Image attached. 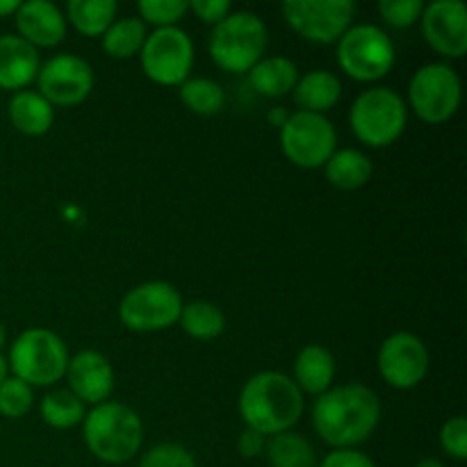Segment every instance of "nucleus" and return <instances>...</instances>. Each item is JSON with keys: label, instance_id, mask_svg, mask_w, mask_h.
Masks as SVG:
<instances>
[{"label": "nucleus", "instance_id": "obj_9", "mask_svg": "<svg viewBox=\"0 0 467 467\" xmlns=\"http://www.w3.org/2000/svg\"><path fill=\"white\" fill-rule=\"evenodd\" d=\"M182 299L176 285L167 281H146L123 295L119 319L132 333L167 331L181 319Z\"/></svg>", "mask_w": 467, "mask_h": 467}, {"label": "nucleus", "instance_id": "obj_6", "mask_svg": "<svg viewBox=\"0 0 467 467\" xmlns=\"http://www.w3.org/2000/svg\"><path fill=\"white\" fill-rule=\"evenodd\" d=\"M67 342L48 328H26L9 349V369L30 388H46L62 381L68 369Z\"/></svg>", "mask_w": 467, "mask_h": 467}, {"label": "nucleus", "instance_id": "obj_11", "mask_svg": "<svg viewBox=\"0 0 467 467\" xmlns=\"http://www.w3.org/2000/svg\"><path fill=\"white\" fill-rule=\"evenodd\" d=\"M281 150L295 167L319 169L337 150V130L324 114L295 112L281 126Z\"/></svg>", "mask_w": 467, "mask_h": 467}, {"label": "nucleus", "instance_id": "obj_31", "mask_svg": "<svg viewBox=\"0 0 467 467\" xmlns=\"http://www.w3.org/2000/svg\"><path fill=\"white\" fill-rule=\"evenodd\" d=\"M137 9L144 26L150 23L155 27H176L190 12V3L187 0H140Z\"/></svg>", "mask_w": 467, "mask_h": 467}, {"label": "nucleus", "instance_id": "obj_41", "mask_svg": "<svg viewBox=\"0 0 467 467\" xmlns=\"http://www.w3.org/2000/svg\"><path fill=\"white\" fill-rule=\"evenodd\" d=\"M5 342H7V331H5V327H3V322H0V351H3V347H5Z\"/></svg>", "mask_w": 467, "mask_h": 467}, {"label": "nucleus", "instance_id": "obj_3", "mask_svg": "<svg viewBox=\"0 0 467 467\" xmlns=\"http://www.w3.org/2000/svg\"><path fill=\"white\" fill-rule=\"evenodd\" d=\"M82 438L91 454L109 465H121L140 454L144 424L130 406L103 401L82 420Z\"/></svg>", "mask_w": 467, "mask_h": 467}, {"label": "nucleus", "instance_id": "obj_36", "mask_svg": "<svg viewBox=\"0 0 467 467\" xmlns=\"http://www.w3.org/2000/svg\"><path fill=\"white\" fill-rule=\"evenodd\" d=\"M317 467H377V463L358 450H333Z\"/></svg>", "mask_w": 467, "mask_h": 467}, {"label": "nucleus", "instance_id": "obj_32", "mask_svg": "<svg viewBox=\"0 0 467 467\" xmlns=\"http://www.w3.org/2000/svg\"><path fill=\"white\" fill-rule=\"evenodd\" d=\"M140 467H196L190 450L176 442H162L141 456Z\"/></svg>", "mask_w": 467, "mask_h": 467}, {"label": "nucleus", "instance_id": "obj_12", "mask_svg": "<svg viewBox=\"0 0 467 467\" xmlns=\"http://www.w3.org/2000/svg\"><path fill=\"white\" fill-rule=\"evenodd\" d=\"M287 26L310 44H337L354 21L351 0H287L281 5Z\"/></svg>", "mask_w": 467, "mask_h": 467}, {"label": "nucleus", "instance_id": "obj_24", "mask_svg": "<svg viewBox=\"0 0 467 467\" xmlns=\"http://www.w3.org/2000/svg\"><path fill=\"white\" fill-rule=\"evenodd\" d=\"M114 0H71L67 5V21L85 36H103L105 30L117 21Z\"/></svg>", "mask_w": 467, "mask_h": 467}, {"label": "nucleus", "instance_id": "obj_34", "mask_svg": "<svg viewBox=\"0 0 467 467\" xmlns=\"http://www.w3.org/2000/svg\"><path fill=\"white\" fill-rule=\"evenodd\" d=\"M441 447L450 459H467V420L463 415L450 418L441 429Z\"/></svg>", "mask_w": 467, "mask_h": 467}, {"label": "nucleus", "instance_id": "obj_5", "mask_svg": "<svg viewBox=\"0 0 467 467\" xmlns=\"http://www.w3.org/2000/svg\"><path fill=\"white\" fill-rule=\"evenodd\" d=\"M409 108L390 87H372L358 94L349 109L351 132L372 149L392 146L406 130Z\"/></svg>", "mask_w": 467, "mask_h": 467}, {"label": "nucleus", "instance_id": "obj_7", "mask_svg": "<svg viewBox=\"0 0 467 467\" xmlns=\"http://www.w3.org/2000/svg\"><path fill=\"white\" fill-rule=\"evenodd\" d=\"M395 44L374 23L351 26L337 41V64L351 80H383L395 67Z\"/></svg>", "mask_w": 467, "mask_h": 467}, {"label": "nucleus", "instance_id": "obj_25", "mask_svg": "<svg viewBox=\"0 0 467 467\" xmlns=\"http://www.w3.org/2000/svg\"><path fill=\"white\" fill-rule=\"evenodd\" d=\"M178 324L190 337L208 342L222 336L226 328V315L213 301H190V304H182Z\"/></svg>", "mask_w": 467, "mask_h": 467}, {"label": "nucleus", "instance_id": "obj_40", "mask_svg": "<svg viewBox=\"0 0 467 467\" xmlns=\"http://www.w3.org/2000/svg\"><path fill=\"white\" fill-rule=\"evenodd\" d=\"M415 467H445V463L438 459H422Z\"/></svg>", "mask_w": 467, "mask_h": 467}, {"label": "nucleus", "instance_id": "obj_14", "mask_svg": "<svg viewBox=\"0 0 467 467\" xmlns=\"http://www.w3.org/2000/svg\"><path fill=\"white\" fill-rule=\"evenodd\" d=\"M36 85H39V94L53 108L55 105L73 108V105H80L94 89V71L89 62L78 55L62 53L41 64Z\"/></svg>", "mask_w": 467, "mask_h": 467}, {"label": "nucleus", "instance_id": "obj_35", "mask_svg": "<svg viewBox=\"0 0 467 467\" xmlns=\"http://www.w3.org/2000/svg\"><path fill=\"white\" fill-rule=\"evenodd\" d=\"M190 12H194L196 18L203 21L205 26L214 27L233 12V7L228 0H192Z\"/></svg>", "mask_w": 467, "mask_h": 467}, {"label": "nucleus", "instance_id": "obj_37", "mask_svg": "<svg viewBox=\"0 0 467 467\" xmlns=\"http://www.w3.org/2000/svg\"><path fill=\"white\" fill-rule=\"evenodd\" d=\"M267 447V438L258 431H251V429H244L240 433V441H237V451H240L244 459H255L260 456Z\"/></svg>", "mask_w": 467, "mask_h": 467}, {"label": "nucleus", "instance_id": "obj_28", "mask_svg": "<svg viewBox=\"0 0 467 467\" xmlns=\"http://www.w3.org/2000/svg\"><path fill=\"white\" fill-rule=\"evenodd\" d=\"M178 94L182 105L199 117H214L226 105V91L210 78H187Z\"/></svg>", "mask_w": 467, "mask_h": 467}, {"label": "nucleus", "instance_id": "obj_21", "mask_svg": "<svg viewBox=\"0 0 467 467\" xmlns=\"http://www.w3.org/2000/svg\"><path fill=\"white\" fill-rule=\"evenodd\" d=\"M7 114L12 126L26 137H41L53 128L55 109L39 91H16L9 99Z\"/></svg>", "mask_w": 467, "mask_h": 467}, {"label": "nucleus", "instance_id": "obj_4", "mask_svg": "<svg viewBox=\"0 0 467 467\" xmlns=\"http://www.w3.org/2000/svg\"><path fill=\"white\" fill-rule=\"evenodd\" d=\"M269 32L254 12H231L213 27L208 50L219 68L228 73H249L267 53Z\"/></svg>", "mask_w": 467, "mask_h": 467}, {"label": "nucleus", "instance_id": "obj_30", "mask_svg": "<svg viewBox=\"0 0 467 467\" xmlns=\"http://www.w3.org/2000/svg\"><path fill=\"white\" fill-rule=\"evenodd\" d=\"M35 404V392L21 379L7 377L0 383V415L9 420L26 418Z\"/></svg>", "mask_w": 467, "mask_h": 467}, {"label": "nucleus", "instance_id": "obj_26", "mask_svg": "<svg viewBox=\"0 0 467 467\" xmlns=\"http://www.w3.org/2000/svg\"><path fill=\"white\" fill-rule=\"evenodd\" d=\"M146 36H149V32H146V26L141 23V18H117V21L105 30L103 50L114 59H130L140 53Z\"/></svg>", "mask_w": 467, "mask_h": 467}, {"label": "nucleus", "instance_id": "obj_16", "mask_svg": "<svg viewBox=\"0 0 467 467\" xmlns=\"http://www.w3.org/2000/svg\"><path fill=\"white\" fill-rule=\"evenodd\" d=\"M68 390L82 401V404L99 406L109 401L114 390V368L100 351L85 349L78 351L68 360L67 369Z\"/></svg>", "mask_w": 467, "mask_h": 467}, {"label": "nucleus", "instance_id": "obj_17", "mask_svg": "<svg viewBox=\"0 0 467 467\" xmlns=\"http://www.w3.org/2000/svg\"><path fill=\"white\" fill-rule=\"evenodd\" d=\"M14 18H16L18 36L35 48H53L67 36V16L57 5L48 0L21 3Z\"/></svg>", "mask_w": 467, "mask_h": 467}, {"label": "nucleus", "instance_id": "obj_1", "mask_svg": "<svg viewBox=\"0 0 467 467\" xmlns=\"http://www.w3.org/2000/svg\"><path fill=\"white\" fill-rule=\"evenodd\" d=\"M381 422V401L363 383L333 386L313 406V427L333 450H356Z\"/></svg>", "mask_w": 467, "mask_h": 467}, {"label": "nucleus", "instance_id": "obj_18", "mask_svg": "<svg viewBox=\"0 0 467 467\" xmlns=\"http://www.w3.org/2000/svg\"><path fill=\"white\" fill-rule=\"evenodd\" d=\"M39 50L18 35H0V89L23 91L36 80Z\"/></svg>", "mask_w": 467, "mask_h": 467}, {"label": "nucleus", "instance_id": "obj_19", "mask_svg": "<svg viewBox=\"0 0 467 467\" xmlns=\"http://www.w3.org/2000/svg\"><path fill=\"white\" fill-rule=\"evenodd\" d=\"M301 392L306 395H324L331 390L336 381V356L322 345H308L296 354L295 379Z\"/></svg>", "mask_w": 467, "mask_h": 467}, {"label": "nucleus", "instance_id": "obj_13", "mask_svg": "<svg viewBox=\"0 0 467 467\" xmlns=\"http://www.w3.org/2000/svg\"><path fill=\"white\" fill-rule=\"evenodd\" d=\"M377 365L388 386L397 388V390H410L427 379L431 356H429L427 345L418 336L400 331L388 336L379 347Z\"/></svg>", "mask_w": 467, "mask_h": 467}, {"label": "nucleus", "instance_id": "obj_20", "mask_svg": "<svg viewBox=\"0 0 467 467\" xmlns=\"http://www.w3.org/2000/svg\"><path fill=\"white\" fill-rule=\"evenodd\" d=\"M292 96H295V103L299 105L301 112L327 114L328 109L340 103L342 82L336 73L327 71V68H315V71L299 76Z\"/></svg>", "mask_w": 467, "mask_h": 467}, {"label": "nucleus", "instance_id": "obj_38", "mask_svg": "<svg viewBox=\"0 0 467 467\" xmlns=\"http://www.w3.org/2000/svg\"><path fill=\"white\" fill-rule=\"evenodd\" d=\"M18 7H21L18 0H0V18L14 16L18 12Z\"/></svg>", "mask_w": 467, "mask_h": 467}, {"label": "nucleus", "instance_id": "obj_15", "mask_svg": "<svg viewBox=\"0 0 467 467\" xmlns=\"http://www.w3.org/2000/svg\"><path fill=\"white\" fill-rule=\"evenodd\" d=\"M422 36L438 55L461 59L467 53V7L463 0H436L420 16Z\"/></svg>", "mask_w": 467, "mask_h": 467}, {"label": "nucleus", "instance_id": "obj_10", "mask_svg": "<svg viewBox=\"0 0 467 467\" xmlns=\"http://www.w3.org/2000/svg\"><path fill=\"white\" fill-rule=\"evenodd\" d=\"M141 68L155 85L181 87L192 78L194 44L182 27H155L140 50Z\"/></svg>", "mask_w": 467, "mask_h": 467}, {"label": "nucleus", "instance_id": "obj_33", "mask_svg": "<svg viewBox=\"0 0 467 467\" xmlns=\"http://www.w3.org/2000/svg\"><path fill=\"white\" fill-rule=\"evenodd\" d=\"M383 21L392 27H410L424 12L422 0H381L377 5Z\"/></svg>", "mask_w": 467, "mask_h": 467}, {"label": "nucleus", "instance_id": "obj_2", "mask_svg": "<svg viewBox=\"0 0 467 467\" xmlns=\"http://www.w3.org/2000/svg\"><path fill=\"white\" fill-rule=\"evenodd\" d=\"M242 422L265 438L292 431L304 415V392L290 377L281 372H258L242 386Z\"/></svg>", "mask_w": 467, "mask_h": 467}, {"label": "nucleus", "instance_id": "obj_39", "mask_svg": "<svg viewBox=\"0 0 467 467\" xmlns=\"http://www.w3.org/2000/svg\"><path fill=\"white\" fill-rule=\"evenodd\" d=\"M9 377V365H7V358H5L3 354H0V383L5 381V379Z\"/></svg>", "mask_w": 467, "mask_h": 467}, {"label": "nucleus", "instance_id": "obj_22", "mask_svg": "<svg viewBox=\"0 0 467 467\" xmlns=\"http://www.w3.org/2000/svg\"><path fill=\"white\" fill-rule=\"evenodd\" d=\"M327 181L336 190L354 192L368 185L374 176V164L363 150L358 149H337L324 164Z\"/></svg>", "mask_w": 467, "mask_h": 467}, {"label": "nucleus", "instance_id": "obj_29", "mask_svg": "<svg viewBox=\"0 0 467 467\" xmlns=\"http://www.w3.org/2000/svg\"><path fill=\"white\" fill-rule=\"evenodd\" d=\"M41 420L53 429H73L85 420V404L68 388L50 390L39 404Z\"/></svg>", "mask_w": 467, "mask_h": 467}, {"label": "nucleus", "instance_id": "obj_23", "mask_svg": "<svg viewBox=\"0 0 467 467\" xmlns=\"http://www.w3.org/2000/svg\"><path fill=\"white\" fill-rule=\"evenodd\" d=\"M296 80H299V68L290 57L274 55V57H263L249 71V82L254 91L267 99H281V96L292 94Z\"/></svg>", "mask_w": 467, "mask_h": 467}, {"label": "nucleus", "instance_id": "obj_27", "mask_svg": "<svg viewBox=\"0 0 467 467\" xmlns=\"http://www.w3.org/2000/svg\"><path fill=\"white\" fill-rule=\"evenodd\" d=\"M265 451L272 467H317V454L313 445L295 431L272 436Z\"/></svg>", "mask_w": 467, "mask_h": 467}, {"label": "nucleus", "instance_id": "obj_8", "mask_svg": "<svg viewBox=\"0 0 467 467\" xmlns=\"http://www.w3.org/2000/svg\"><path fill=\"white\" fill-rule=\"evenodd\" d=\"M463 85L456 68L447 62L420 67L409 82V103L415 117L424 123H445L459 112Z\"/></svg>", "mask_w": 467, "mask_h": 467}]
</instances>
